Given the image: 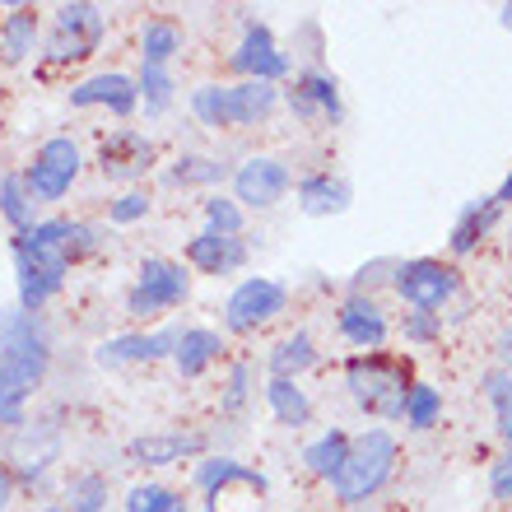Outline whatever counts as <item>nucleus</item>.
<instances>
[{
  "label": "nucleus",
  "mask_w": 512,
  "mask_h": 512,
  "mask_svg": "<svg viewBox=\"0 0 512 512\" xmlns=\"http://www.w3.org/2000/svg\"><path fill=\"white\" fill-rule=\"evenodd\" d=\"M494 350H499V368H508V373H512V326H503V336H499V345H494Z\"/></svg>",
  "instance_id": "nucleus-42"
},
{
  "label": "nucleus",
  "mask_w": 512,
  "mask_h": 512,
  "mask_svg": "<svg viewBox=\"0 0 512 512\" xmlns=\"http://www.w3.org/2000/svg\"><path fill=\"white\" fill-rule=\"evenodd\" d=\"M322 354H317V340H312V331H289V336L270 350V359H266V368H270V378H284V382H298L303 373H308L312 364H317Z\"/></svg>",
  "instance_id": "nucleus-22"
},
{
  "label": "nucleus",
  "mask_w": 512,
  "mask_h": 512,
  "mask_svg": "<svg viewBox=\"0 0 512 512\" xmlns=\"http://www.w3.org/2000/svg\"><path fill=\"white\" fill-rule=\"evenodd\" d=\"M33 191H28L24 173H5L0 177V215H5V224H10L14 233H28L38 219H33Z\"/></svg>",
  "instance_id": "nucleus-28"
},
{
  "label": "nucleus",
  "mask_w": 512,
  "mask_h": 512,
  "mask_svg": "<svg viewBox=\"0 0 512 512\" xmlns=\"http://www.w3.org/2000/svg\"><path fill=\"white\" fill-rule=\"evenodd\" d=\"M289 187H294L289 163L270 159V154H252L233 168V201L243 210H275L289 196Z\"/></svg>",
  "instance_id": "nucleus-10"
},
{
  "label": "nucleus",
  "mask_w": 512,
  "mask_h": 512,
  "mask_svg": "<svg viewBox=\"0 0 512 512\" xmlns=\"http://www.w3.org/2000/svg\"><path fill=\"white\" fill-rule=\"evenodd\" d=\"M219 350H224V336L219 331H210V326H187L182 331V340H177V354H173V364L182 378H201L205 368L219 359Z\"/></svg>",
  "instance_id": "nucleus-23"
},
{
  "label": "nucleus",
  "mask_w": 512,
  "mask_h": 512,
  "mask_svg": "<svg viewBox=\"0 0 512 512\" xmlns=\"http://www.w3.org/2000/svg\"><path fill=\"white\" fill-rule=\"evenodd\" d=\"M103 38H108V14L98 5H84V0L61 5L52 19V38L42 47V61L47 66H80L103 47Z\"/></svg>",
  "instance_id": "nucleus-7"
},
{
  "label": "nucleus",
  "mask_w": 512,
  "mask_h": 512,
  "mask_svg": "<svg viewBox=\"0 0 512 512\" xmlns=\"http://www.w3.org/2000/svg\"><path fill=\"white\" fill-rule=\"evenodd\" d=\"M275 108H280V84H256V80L229 84V131L261 126Z\"/></svg>",
  "instance_id": "nucleus-21"
},
{
  "label": "nucleus",
  "mask_w": 512,
  "mask_h": 512,
  "mask_svg": "<svg viewBox=\"0 0 512 512\" xmlns=\"http://www.w3.org/2000/svg\"><path fill=\"white\" fill-rule=\"evenodd\" d=\"M182 256H187L191 270H201V275H233V270L247 266V243L243 238H224V233H210L201 229L196 238H187V247H182Z\"/></svg>",
  "instance_id": "nucleus-18"
},
{
  "label": "nucleus",
  "mask_w": 512,
  "mask_h": 512,
  "mask_svg": "<svg viewBox=\"0 0 512 512\" xmlns=\"http://www.w3.org/2000/svg\"><path fill=\"white\" fill-rule=\"evenodd\" d=\"M401 336H405V345H415V350L438 345V340H443V312H405Z\"/></svg>",
  "instance_id": "nucleus-37"
},
{
  "label": "nucleus",
  "mask_w": 512,
  "mask_h": 512,
  "mask_svg": "<svg viewBox=\"0 0 512 512\" xmlns=\"http://www.w3.org/2000/svg\"><path fill=\"white\" fill-rule=\"evenodd\" d=\"M494 201H499L503 210H508V205H512V173L503 177V187H499V196H494Z\"/></svg>",
  "instance_id": "nucleus-44"
},
{
  "label": "nucleus",
  "mask_w": 512,
  "mask_h": 512,
  "mask_svg": "<svg viewBox=\"0 0 512 512\" xmlns=\"http://www.w3.org/2000/svg\"><path fill=\"white\" fill-rule=\"evenodd\" d=\"M205 433H140L126 443V461L135 466H177L187 457H205Z\"/></svg>",
  "instance_id": "nucleus-17"
},
{
  "label": "nucleus",
  "mask_w": 512,
  "mask_h": 512,
  "mask_svg": "<svg viewBox=\"0 0 512 512\" xmlns=\"http://www.w3.org/2000/svg\"><path fill=\"white\" fill-rule=\"evenodd\" d=\"M191 294V270L173 256H145L135 270V284L126 289V317L135 322H154L163 312H173L177 303H187Z\"/></svg>",
  "instance_id": "nucleus-5"
},
{
  "label": "nucleus",
  "mask_w": 512,
  "mask_h": 512,
  "mask_svg": "<svg viewBox=\"0 0 512 512\" xmlns=\"http://www.w3.org/2000/svg\"><path fill=\"white\" fill-rule=\"evenodd\" d=\"M191 112L210 131H229V84H201L191 94Z\"/></svg>",
  "instance_id": "nucleus-35"
},
{
  "label": "nucleus",
  "mask_w": 512,
  "mask_h": 512,
  "mask_svg": "<svg viewBox=\"0 0 512 512\" xmlns=\"http://www.w3.org/2000/svg\"><path fill=\"white\" fill-rule=\"evenodd\" d=\"M336 331L345 345H354L359 354H382V345L391 340V322L387 312L364 294H350L345 303L336 308Z\"/></svg>",
  "instance_id": "nucleus-15"
},
{
  "label": "nucleus",
  "mask_w": 512,
  "mask_h": 512,
  "mask_svg": "<svg viewBox=\"0 0 512 512\" xmlns=\"http://www.w3.org/2000/svg\"><path fill=\"white\" fill-rule=\"evenodd\" d=\"M84 173V154L80 145L70 140V135H52V140H42L33 163H28V191H33V201H61Z\"/></svg>",
  "instance_id": "nucleus-8"
},
{
  "label": "nucleus",
  "mask_w": 512,
  "mask_h": 512,
  "mask_svg": "<svg viewBox=\"0 0 512 512\" xmlns=\"http://www.w3.org/2000/svg\"><path fill=\"white\" fill-rule=\"evenodd\" d=\"M485 396L494 405V419H499V438L512 452V373L508 368H489L485 373Z\"/></svg>",
  "instance_id": "nucleus-36"
},
{
  "label": "nucleus",
  "mask_w": 512,
  "mask_h": 512,
  "mask_svg": "<svg viewBox=\"0 0 512 512\" xmlns=\"http://www.w3.org/2000/svg\"><path fill=\"white\" fill-rule=\"evenodd\" d=\"M182 331L177 326H163V331H126V336H112L94 350V359L103 368H126V364H159V359H173Z\"/></svg>",
  "instance_id": "nucleus-14"
},
{
  "label": "nucleus",
  "mask_w": 512,
  "mask_h": 512,
  "mask_svg": "<svg viewBox=\"0 0 512 512\" xmlns=\"http://www.w3.org/2000/svg\"><path fill=\"white\" fill-rule=\"evenodd\" d=\"M289 112L298 122H312V126H340L345 122V103H340V84L336 75L326 70H303L294 80V89L284 94Z\"/></svg>",
  "instance_id": "nucleus-13"
},
{
  "label": "nucleus",
  "mask_w": 512,
  "mask_h": 512,
  "mask_svg": "<svg viewBox=\"0 0 512 512\" xmlns=\"http://www.w3.org/2000/svg\"><path fill=\"white\" fill-rule=\"evenodd\" d=\"M201 215H205V229L224 233V238H243V229H247V210L233 196H219V191L201 201Z\"/></svg>",
  "instance_id": "nucleus-32"
},
{
  "label": "nucleus",
  "mask_w": 512,
  "mask_h": 512,
  "mask_svg": "<svg viewBox=\"0 0 512 512\" xmlns=\"http://www.w3.org/2000/svg\"><path fill=\"white\" fill-rule=\"evenodd\" d=\"M135 94H140V108H145V117H163V112L173 108V98H177L173 70L140 66V75H135Z\"/></svg>",
  "instance_id": "nucleus-29"
},
{
  "label": "nucleus",
  "mask_w": 512,
  "mask_h": 512,
  "mask_svg": "<svg viewBox=\"0 0 512 512\" xmlns=\"http://www.w3.org/2000/svg\"><path fill=\"white\" fill-rule=\"evenodd\" d=\"M396 461H401V443L391 429H364L359 438L350 443V457L340 466V475L331 480L336 499L345 508H359V503L378 499L387 480L396 475Z\"/></svg>",
  "instance_id": "nucleus-4"
},
{
  "label": "nucleus",
  "mask_w": 512,
  "mask_h": 512,
  "mask_svg": "<svg viewBox=\"0 0 512 512\" xmlns=\"http://www.w3.org/2000/svg\"><path fill=\"white\" fill-rule=\"evenodd\" d=\"M499 219H503V205L494 201V196H480V201H471L457 215L452 233H447V252H452V256H471L475 247L489 238V233L499 229Z\"/></svg>",
  "instance_id": "nucleus-19"
},
{
  "label": "nucleus",
  "mask_w": 512,
  "mask_h": 512,
  "mask_svg": "<svg viewBox=\"0 0 512 512\" xmlns=\"http://www.w3.org/2000/svg\"><path fill=\"white\" fill-rule=\"evenodd\" d=\"M229 70L243 75V80H256V84H280L284 75L294 70V61H289V52L275 42V33H270L266 24L247 19L243 42H238V52L229 56Z\"/></svg>",
  "instance_id": "nucleus-11"
},
{
  "label": "nucleus",
  "mask_w": 512,
  "mask_h": 512,
  "mask_svg": "<svg viewBox=\"0 0 512 512\" xmlns=\"http://www.w3.org/2000/svg\"><path fill=\"white\" fill-rule=\"evenodd\" d=\"M42 512H66V508H42Z\"/></svg>",
  "instance_id": "nucleus-46"
},
{
  "label": "nucleus",
  "mask_w": 512,
  "mask_h": 512,
  "mask_svg": "<svg viewBox=\"0 0 512 512\" xmlns=\"http://www.w3.org/2000/svg\"><path fill=\"white\" fill-rule=\"evenodd\" d=\"M182 47H187L182 24H173V19H145V28H140V66L168 70L182 56Z\"/></svg>",
  "instance_id": "nucleus-24"
},
{
  "label": "nucleus",
  "mask_w": 512,
  "mask_h": 512,
  "mask_svg": "<svg viewBox=\"0 0 512 512\" xmlns=\"http://www.w3.org/2000/svg\"><path fill=\"white\" fill-rule=\"evenodd\" d=\"M163 177L168 187H210V182H224V163L205 159V154H182Z\"/></svg>",
  "instance_id": "nucleus-34"
},
{
  "label": "nucleus",
  "mask_w": 512,
  "mask_h": 512,
  "mask_svg": "<svg viewBox=\"0 0 512 512\" xmlns=\"http://www.w3.org/2000/svg\"><path fill=\"white\" fill-rule=\"evenodd\" d=\"M298 210L312 219H331V215H345L350 210V182H340V177L331 173H308L298 177Z\"/></svg>",
  "instance_id": "nucleus-20"
},
{
  "label": "nucleus",
  "mask_w": 512,
  "mask_h": 512,
  "mask_svg": "<svg viewBox=\"0 0 512 512\" xmlns=\"http://www.w3.org/2000/svg\"><path fill=\"white\" fill-rule=\"evenodd\" d=\"M108 508V475L80 471L66 485V512H103Z\"/></svg>",
  "instance_id": "nucleus-31"
},
{
  "label": "nucleus",
  "mask_w": 512,
  "mask_h": 512,
  "mask_svg": "<svg viewBox=\"0 0 512 512\" xmlns=\"http://www.w3.org/2000/svg\"><path fill=\"white\" fill-rule=\"evenodd\" d=\"M0 52L10 66L28 61V56L38 52V10H28V5H14L5 19H0Z\"/></svg>",
  "instance_id": "nucleus-26"
},
{
  "label": "nucleus",
  "mask_w": 512,
  "mask_h": 512,
  "mask_svg": "<svg viewBox=\"0 0 512 512\" xmlns=\"http://www.w3.org/2000/svg\"><path fill=\"white\" fill-rule=\"evenodd\" d=\"M266 405L270 415L280 419L284 429H308L312 415H317V405H312V396L298 382H284V378H270L266 382Z\"/></svg>",
  "instance_id": "nucleus-25"
},
{
  "label": "nucleus",
  "mask_w": 512,
  "mask_h": 512,
  "mask_svg": "<svg viewBox=\"0 0 512 512\" xmlns=\"http://www.w3.org/2000/svg\"><path fill=\"white\" fill-rule=\"evenodd\" d=\"M122 512H191V503L182 499V489H168L159 480H145L126 494Z\"/></svg>",
  "instance_id": "nucleus-30"
},
{
  "label": "nucleus",
  "mask_w": 512,
  "mask_h": 512,
  "mask_svg": "<svg viewBox=\"0 0 512 512\" xmlns=\"http://www.w3.org/2000/svg\"><path fill=\"white\" fill-rule=\"evenodd\" d=\"M345 387H350V401L364 410V415L382 419V424H396L405 419V396L415 387L410 378V364L405 359H391V354H354L345 364Z\"/></svg>",
  "instance_id": "nucleus-3"
},
{
  "label": "nucleus",
  "mask_w": 512,
  "mask_h": 512,
  "mask_svg": "<svg viewBox=\"0 0 512 512\" xmlns=\"http://www.w3.org/2000/svg\"><path fill=\"white\" fill-rule=\"evenodd\" d=\"M10 503H14V475L0 466V512L10 508Z\"/></svg>",
  "instance_id": "nucleus-43"
},
{
  "label": "nucleus",
  "mask_w": 512,
  "mask_h": 512,
  "mask_svg": "<svg viewBox=\"0 0 512 512\" xmlns=\"http://www.w3.org/2000/svg\"><path fill=\"white\" fill-rule=\"evenodd\" d=\"M70 219H38L28 233H14V280H19V308L38 317L70 275Z\"/></svg>",
  "instance_id": "nucleus-2"
},
{
  "label": "nucleus",
  "mask_w": 512,
  "mask_h": 512,
  "mask_svg": "<svg viewBox=\"0 0 512 512\" xmlns=\"http://www.w3.org/2000/svg\"><path fill=\"white\" fill-rule=\"evenodd\" d=\"M159 159V149L149 140L145 131H135V126H117V131L103 135V145H98V173L112 177V182H135V177H145Z\"/></svg>",
  "instance_id": "nucleus-12"
},
{
  "label": "nucleus",
  "mask_w": 512,
  "mask_h": 512,
  "mask_svg": "<svg viewBox=\"0 0 512 512\" xmlns=\"http://www.w3.org/2000/svg\"><path fill=\"white\" fill-rule=\"evenodd\" d=\"M284 303H289V289H284L280 280L247 275L229 294V303H224V326H229L233 336H252V331H261V326H270L280 317Z\"/></svg>",
  "instance_id": "nucleus-9"
},
{
  "label": "nucleus",
  "mask_w": 512,
  "mask_h": 512,
  "mask_svg": "<svg viewBox=\"0 0 512 512\" xmlns=\"http://www.w3.org/2000/svg\"><path fill=\"white\" fill-rule=\"evenodd\" d=\"M391 289L410 312H443L461 294V270L438 256H415L391 266Z\"/></svg>",
  "instance_id": "nucleus-6"
},
{
  "label": "nucleus",
  "mask_w": 512,
  "mask_h": 512,
  "mask_svg": "<svg viewBox=\"0 0 512 512\" xmlns=\"http://www.w3.org/2000/svg\"><path fill=\"white\" fill-rule=\"evenodd\" d=\"M149 210H154L149 191H122V196L108 205V219H112V224H140Z\"/></svg>",
  "instance_id": "nucleus-39"
},
{
  "label": "nucleus",
  "mask_w": 512,
  "mask_h": 512,
  "mask_svg": "<svg viewBox=\"0 0 512 512\" xmlns=\"http://www.w3.org/2000/svg\"><path fill=\"white\" fill-rule=\"evenodd\" d=\"M350 433L345 429H326L317 433L308 447H303V466H308V475H317V480H336L340 466H345V457H350Z\"/></svg>",
  "instance_id": "nucleus-27"
},
{
  "label": "nucleus",
  "mask_w": 512,
  "mask_h": 512,
  "mask_svg": "<svg viewBox=\"0 0 512 512\" xmlns=\"http://www.w3.org/2000/svg\"><path fill=\"white\" fill-rule=\"evenodd\" d=\"M103 243H108V229L103 224H89V219H70V266L75 261H84V256L103 252Z\"/></svg>",
  "instance_id": "nucleus-38"
},
{
  "label": "nucleus",
  "mask_w": 512,
  "mask_h": 512,
  "mask_svg": "<svg viewBox=\"0 0 512 512\" xmlns=\"http://www.w3.org/2000/svg\"><path fill=\"white\" fill-rule=\"evenodd\" d=\"M52 368V340L42 322L24 308L0 312V424L24 429V410L33 391L47 382Z\"/></svg>",
  "instance_id": "nucleus-1"
},
{
  "label": "nucleus",
  "mask_w": 512,
  "mask_h": 512,
  "mask_svg": "<svg viewBox=\"0 0 512 512\" xmlns=\"http://www.w3.org/2000/svg\"><path fill=\"white\" fill-rule=\"evenodd\" d=\"M438 419H443V391L429 387V382H415L405 396V424L415 433H429Z\"/></svg>",
  "instance_id": "nucleus-33"
},
{
  "label": "nucleus",
  "mask_w": 512,
  "mask_h": 512,
  "mask_svg": "<svg viewBox=\"0 0 512 512\" xmlns=\"http://www.w3.org/2000/svg\"><path fill=\"white\" fill-rule=\"evenodd\" d=\"M247 382H252V368L233 364L229 368V382H224V401H219V410H224V415H238V410L247 405Z\"/></svg>",
  "instance_id": "nucleus-40"
},
{
  "label": "nucleus",
  "mask_w": 512,
  "mask_h": 512,
  "mask_svg": "<svg viewBox=\"0 0 512 512\" xmlns=\"http://www.w3.org/2000/svg\"><path fill=\"white\" fill-rule=\"evenodd\" d=\"M499 24H503V28H508V33H512V5H503V14H499Z\"/></svg>",
  "instance_id": "nucleus-45"
},
{
  "label": "nucleus",
  "mask_w": 512,
  "mask_h": 512,
  "mask_svg": "<svg viewBox=\"0 0 512 512\" xmlns=\"http://www.w3.org/2000/svg\"><path fill=\"white\" fill-rule=\"evenodd\" d=\"M70 108H108L112 117H131V112L140 108L135 75H122V70H103V75H89V80L70 84Z\"/></svg>",
  "instance_id": "nucleus-16"
},
{
  "label": "nucleus",
  "mask_w": 512,
  "mask_h": 512,
  "mask_svg": "<svg viewBox=\"0 0 512 512\" xmlns=\"http://www.w3.org/2000/svg\"><path fill=\"white\" fill-rule=\"evenodd\" d=\"M489 494L499 503H512V452H503V457L489 466Z\"/></svg>",
  "instance_id": "nucleus-41"
}]
</instances>
